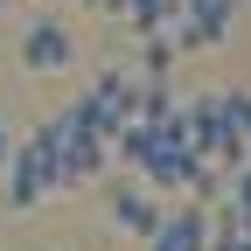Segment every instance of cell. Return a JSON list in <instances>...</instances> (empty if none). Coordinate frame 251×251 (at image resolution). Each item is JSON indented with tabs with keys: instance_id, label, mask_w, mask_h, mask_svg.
I'll return each mask as SVG.
<instances>
[{
	"instance_id": "cell-1",
	"label": "cell",
	"mask_w": 251,
	"mask_h": 251,
	"mask_svg": "<svg viewBox=\"0 0 251 251\" xmlns=\"http://www.w3.org/2000/svg\"><path fill=\"white\" fill-rule=\"evenodd\" d=\"M0 181H7V209H42L56 196V161H49V140H42V126L14 147V161L0 168Z\"/></svg>"
},
{
	"instance_id": "cell-2",
	"label": "cell",
	"mask_w": 251,
	"mask_h": 251,
	"mask_svg": "<svg viewBox=\"0 0 251 251\" xmlns=\"http://www.w3.org/2000/svg\"><path fill=\"white\" fill-rule=\"evenodd\" d=\"M70 63H77V35H70L63 14H35L21 28V70L28 77H56V70H70Z\"/></svg>"
},
{
	"instance_id": "cell-3",
	"label": "cell",
	"mask_w": 251,
	"mask_h": 251,
	"mask_svg": "<svg viewBox=\"0 0 251 251\" xmlns=\"http://www.w3.org/2000/svg\"><path fill=\"white\" fill-rule=\"evenodd\" d=\"M237 7H244V0H181V14L168 21L175 49H181V56H196V49H216V42L230 35Z\"/></svg>"
},
{
	"instance_id": "cell-4",
	"label": "cell",
	"mask_w": 251,
	"mask_h": 251,
	"mask_svg": "<svg viewBox=\"0 0 251 251\" xmlns=\"http://www.w3.org/2000/svg\"><path fill=\"white\" fill-rule=\"evenodd\" d=\"M105 202H112V224H119V230H133L140 244L161 230V216H168L161 188H147L140 175H119V181H105Z\"/></svg>"
},
{
	"instance_id": "cell-5",
	"label": "cell",
	"mask_w": 251,
	"mask_h": 251,
	"mask_svg": "<svg viewBox=\"0 0 251 251\" xmlns=\"http://www.w3.org/2000/svg\"><path fill=\"white\" fill-rule=\"evenodd\" d=\"M147 251H209V209L202 202H181L161 216V230L147 237Z\"/></svg>"
},
{
	"instance_id": "cell-6",
	"label": "cell",
	"mask_w": 251,
	"mask_h": 251,
	"mask_svg": "<svg viewBox=\"0 0 251 251\" xmlns=\"http://www.w3.org/2000/svg\"><path fill=\"white\" fill-rule=\"evenodd\" d=\"M175 35L161 28V35H147V49H140V70H147V84H168V70H175Z\"/></svg>"
},
{
	"instance_id": "cell-7",
	"label": "cell",
	"mask_w": 251,
	"mask_h": 251,
	"mask_svg": "<svg viewBox=\"0 0 251 251\" xmlns=\"http://www.w3.org/2000/svg\"><path fill=\"white\" fill-rule=\"evenodd\" d=\"M14 161V140H7V119H0V168Z\"/></svg>"
},
{
	"instance_id": "cell-8",
	"label": "cell",
	"mask_w": 251,
	"mask_h": 251,
	"mask_svg": "<svg viewBox=\"0 0 251 251\" xmlns=\"http://www.w3.org/2000/svg\"><path fill=\"white\" fill-rule=\"evenodd\" d=\"M0 14H7V0H0Z\"/></svg>"
},
{
	"instance_id": "cell-9",
	"label": "cell",
	"mask_w": 251,
	"mask_h": 251,
	"mask_svg": "<svg viewBox=\"0 0 251 251\" xmlns=\"http://www.w3.org/2000/svg\"><path fill=\"white\" fill-rule=\"evenodd\" d=\"M244 168H251V161H244Z\"/></svg>"
}]
</instances>
